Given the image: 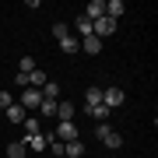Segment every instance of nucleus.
<instances>
[{"mask_svg": "<svg viewBox=\"0 0 158 158\" xmlns=\"http://www.w3.org/2000/svg\"><path fill=\"white\" fill-rule=\"evenodd\" d=\"M46 81H49V77H46V70H42V67L28 74V88H39V91H42V85H46Z\"/></svg>", "mask_w": 158, "mask_h": 158, "instance_id": "2eb2a0df", "label": "nucleus"}, {"mask_svg": "<svg viewBox=\"0 0 158 158\" xmlns=\"http://www.w3.org/2000/svg\"><path fill=\"white\" fill-rule=\"evenodd\" d=\"M25 148H28V151H46V137H42V134L25 137Z\"/></svg>", "mask_w": 158, "mask_h": 158, "instance_id": "4468645a", "label": "nucleus"}, {"mask_svg": "<svg viewBox=\"0 0 158 158\" xmlns=\"http://www.w3.org/2000/svg\"><path fill=\"white\" fill-rule=\"evenodd\" d=\"M81 49H85L88 56H98V53H102V39H95V35H88V39H81Z\"/></svg>", "mask_w": 158, "mask_h": 158, "instance_id": "1a4fd4ad", "label": "nucleus"}, {"mask_svg": "<svg viewBox=\"0 0 158 158\" xmlns=\"http://www.w3.org/2000/svg\"><path fill=\"white\" fill-rule=\"evenodd\" d=\"M95 137H98L106 148H123V134H116L109 123H95Z\"/></svg>", "mask_w": 158, "mask_h": 158, "instance_id": "f257e3e1", "label": "nucleus"}, {"mask_svg": "<svg viewBox=\"0 0 158 158\" xmlns=\"http://www.w3.org/2000/svg\"><path fill=\"white\" fill-rule=\"evenodd\" d=\"M88 116H91V119H98V123H109L113 109H106V106H91V109H88Z\"/></svg>", "mask_w": 158, "mask_h": 158, "instance_id": "ddd939ff", "label": "nucleus"}, {"mask_svg": "<svg viewBox=\"0 0 158 158\" xmlns=\"http://www.w3.org/2000/svg\"><path fill=\"white\" fill-rule=\"evenodd\" d=\"M102 106L106 109H119L123 106V88H102Z\"/></svg>", "mask_w": 158, "mask_h": 158, "instance_id": "7ed1b4c3", "label": "nucleus"}, {"mask_svg": "<svg viewBox=\"0 0 158 158\" xmlns=\"http://www.w3.org/2000/svg\"><path fill=\"white\" fill-rule=\"evenodd\" d=\"M56 119L60 123H70L74 119V102L67 98V102H56Z\"/></svg>", "mask_w": 158, "mask_h": 158, "instance_id": "0eeeda50", "label": "nucleus"}, {"mask_svg": "<svg viewBox=\"0 0 158 158\" xmlns=\"http://www.w3.org/2000/svg\"><path fill=\"white\" fill-rule=\"evenodd\" d=\"M53 35H56V42H60V39H67V35H70V28H67L63 21H56V25H53Z\"/></svg>", "mask_w": 158, "mask_h": 158, "instance_id": "4be33fe9", "label": "nucleus"}, {"mask_svg": "<svg viewBox=\"0 0 158 158\" xmlns=\"http://www.w3.org/2000/svg\"><path fill=\"white\" fill-rule=\"evenodd\" d=\"M113 32H116V21H113V18L102 14L98 21H91V35H95V39H106V35H113Z\"/></svg>", "mask_w": 158, "mask_h": 158, "instance_id": "f03ea898", "label": "nucleus"}, {"mask_svg": "<svg viewBox=\"0 0 158 158\" xmlns=\"http://www.w3.org/2000/svg\"><path fill=\"white\" fill-rule=\"evenodd\" d=\"M7 106H14V98H11V91H0V109H7Z\"/></svg>", "mask_w": 158, "mask_h": 158, "instance_id": "b1692460", "label": "nucleus"}, {"mask_svg": "<svg viewBox=\"0 0 158 158\" xmlns=\"http://www.w3.org/2000/svg\"><path fill=\"white\" fill-rule=\"evenodd\" d=\"M123 0H106V18H113V21H119V18H123Z\"/></svg>", "mask_w": 158, "mask_h": 158, "instance_id": "6e6552de", "label": "nucleus"}, {"mask_svg": "<svg viewBox=\"0 0 158 158\" xmlns=\"http://www.w3.org/2000/svg\"><path fill=\"white\" fill-rule=\"evenodd\" d=\"M60 49H63V53L70 56V53H77V49H81V39H74V35H67V39H60Z\"/></svg>", "mask_w": 158, "mask_h": 158, "instance_id": "aec40b11", "label": "nucleus"}, {"mask_svg": "<svg viewBox=\"0 0 158 158\" xmlns=\"http://www.w3.org/2000/svg\"><path fill=\"white\" fill-rule=\"evenodd\" d=\"M63 155H67V158H81V155H85V141H81V137H77V141H67V144H63Z\"/></svg>", "mask_w": 158, "mask_h": 158, "instance_id": "9d476101", "label": "nucleus"}, {"mask_svg": "<svg viewBox=\"0 0 158 158\" xmlns=\"http://www.w3.org/2000/svg\"><path fill=\"white\" fill-rule=\"evenodd\" d=\"M91 106H102V88H88L85 91V109H91Z\"/></svg>", "mask_w": 158, "mask_h": 158, "instance_id": "dca6fc26", "label": "nucleus"}, {"mask_svg": "<svg viewBox=\"0 0 158 158\" xmlns=\"http://www.w3.org/2000/svg\"><path fill=\"white\" fill-rule=\"evenodd\" d=\"M74 28L81 32V39H88V35H91V21H88L85 14H77V21H74Z\"/></svg>", "mask_w": 158, "mask_h": 158, "instance_id": "412c9836", "label": "nucleus"}, {"mask_svg": "<svg viewBox=\"0 0 158 158\" xmlns=\"http://www.w3.org/2000/svg\"><path fill=\"white\" fill-rule=\"evenodd\" d=\"M32 70H39L35 56H21V60H18V74H32Z\"/></svg>", "mask_w": 158, "mask_h": 158, "instance_id": "a211bd4d", "label": "nucleus"}, {"mask_svg": "<svg viewBox=\"0 0 158 158\" xmlns=\"http://www.w3.org/2000/svg\"><path fill=\"white\" fill-rule=\"evenodd\" d=\"M42 98L60 102V85H56V81H46V85H42Z\"/></svg>", "mask_w": 158, "mask_h": 158, "instance_id": "f3484780", "label": "nucleus"}, {"mask_svg": "<svg viewBox=\"0 0 158 158\" xmlns=\"http://www.w3.org/2000/svg\"><path fill=\"white\" fill-rule=\"evenodd\" d=\"M4 113H7V119H11V123H25V119H28V113H25V109L18 106V102H14V106H7Z\"/></svg>", "mask_w": 158, "mask_h": 158, "instance_id": "9b49d317", "label": "nucleus"}, {"mask_svg": "<svg viewBox=\"0 0 158 158\" xmlns=\"http://www.w3.org/2000/svg\"><path fill=\"white\" fill-rule=\"evenodd\" d=\"M39 113H42V119H56V102H53V98H42L39 102Z\"/></svg>", "mask_w": 158, "mask_h": 158, "instance_id": "f8f14e48", "label": "nucleus"}, {"mask_svg": "<svg viewBox=\"0 0 158 158\" xmlns=\"http://www.w3.org/2000/svg\"><path fill=\"white\" fill-rule=\"evenodd\" d=\"M25 155H28L25 141H14V144H7V158H25Z\"/></svg>", "mask_w": 158, "mask_h": 158, "instance_id": "6ab92c4d", "label": "nucleus"}, {"mask_svg": "<svg viewBox=\"0 0 158 158\" xmlns=\"http://www.w3.org/2000/svg\"><path fill=\"white\" fill-rule=\"evenodd\" d=\"M39 102H42V91H39V88H25V91H21V102H18V106L28 113V109H39Z\"/></svg>", "mask_w": 158, "mask_h": 158, "instance_id": "20e7f679", "label": "nucleus"}, {"mask_svg": "<svg viewBox=\"0 0 158 158\" xmlns=\"http://www.w3.org/2000/svg\"><path fill=\"white\" fill-rule=\"evenodd\" d=\"M25 137H32V134H39V119H25Z\"/></svg>", "mask_w": 158, "mask_h": 158, "instance_id": "5701e85b", "label": "nucleus"}, {"mask_svg": "<svg viewBox=\"0 0 158 158\" xmlns=\"http://www.w3.org/2000/svg\"><path fill=\"white\" fill-rule=\"evenodd\" d=\"M81 14H85L88 21H98V18L106 14V0H91V4H88V7H85Z\"/></svg>", "mask_w": 158, "mask_h": 158, "instance_id": "423d86ee", "label": "nucleus"}, {"mask_svg": "<svg viewBox=\"0 0 158 158\" xmlns=\"http://www.w3.org/2000/svg\"><path fill=\"white\" fill-rule=\"evenodd\" d=\"M56 141H60V144L77 141V127H74V123H56Z\"/></svg>", "mask_w": 158, "mask_h": 158, "instance_id": "39448f33", "label": "nucleus"}]
</instances>
